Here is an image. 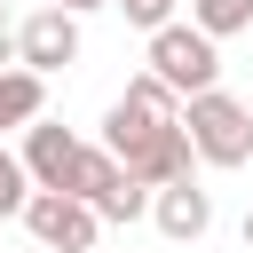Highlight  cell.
Segmentation results:
<instances>
[{
	"label": "cell",
	"mask_w": 253,
	"mask_h": 253,
	"mask_svg": "<svg viewBox=\"0 0 253 253\" xmlns=\"http://www.w3.org/2000/svg\"><path fill=\"white\" fill-rule=\"evenodd\" d=\"M126 103H134V111H150V119H182V95H174L166 79H150V71H142V79H126Z\"/></svg>",
	"instance_id": "9"
},
{
	"label": "cell",
	"mask_w": 253,
	"mask_h": 253,
	"mask_svg": "<svg viewBox=\"0 0 253 253\" xmlns=\"http://www.w3.org/2000/svg\"><path fill=\"white\" fill-rule=\"evenodd\" d=\"M63 16H87V8H111V0H55Z\"/></svg>",
	"instance_id": "12"
},
{
	"label": "cell",
	"mask_w": 253,
	"mask_h": 253,
	"mask_svg": "<svg viewBox=\"0 0 253 253\" xmlns=\"http://www.w3.org/2000/svg\"><path fill=\"white\" fill-rule=\"evenodd\" d=\"M150 79H166L182 103L190 95H213L221 87V47L198 24H166V32H150Z\"/></svg>",
	"instance_id": "2"
},
{
	"label": "cell",
	"mask_w": 253,
	"mask_h": 253,
	"mask_svg": "<svg viewBox=\"0 0 253 253\" xmlns=\"http://www.w3.org/2000/svg\"><path fill=\"white\" fill-rule=\"evenodd\" d=\"M16 63L24 71H63V63H79V16H63V8H40V16H24L16 24Z\"/></svg>",
	"instance_id": "4"
},
{
	"label": "cell",
	"mask_w": 253,
	"mask_h": 253,
	"mask_svg": "<svg viewBox=\"0 0 253 253\" xmlns=\"http://www.w3.org/2000/svg\"><path fill=\"white\" fill-rule=\"evenodd\" d=\"M24 198H32V174H24V158L0 150V213H24Z\"/></svg>",
	"instance_id": "10"
},
{
	"label": "cell",
	"mask_w": 253,
	"mask_h": 253,
	"mask_svg": "<svg viewBox=\"0 0 253 253\" xmlns=\"http://www.w3.org/2000/svg\"><path fill=\"white\" fill-rule=\"evenodd\" d=\"M24 229H32L47 253H95L103 213H95V206H79L71 190H32V198H24Z\"/></svg>",
	"instance_id": "3"
},
{
	"label": "cell",
	"mask_w": 253,
	"mask_h": 253,
	"mask_svg": "<svg viewBox=\"0 0 253 253\" xmlns=\"http://www.w3.org/2000/svg\"><path fill=\"white\" fill-rule=\"evenodd\" d=\"M111 8H126V24H142V32H166L174 24V0H111Z\"/></svg>",
	"instance_id": "11"
},
{
	"label": "cell",
	"mask_w": 253,
	"mask_h": 253,
	"mask_svg": "<svg viewBox=\"0 0 253 253\" xmlns=\"http://www.w3.org/2000/svg\"><path fill=\"white\" fill-rule=\"evenodd\" d=\"M150 221H158L174 245H198V237L213 229V198H206L198 182H166V190H150Z\"/></svg>",
	"instance_id": "6"
},
{
	"label": "cell",
	"mask_w": 253,
	"mask_h": 253,
	"mask_svg": "<svg viewBox=\"0 0 253 253\" xmlns=\"http://www.w3.org/2000/svg\"><path fill=\"white\" fill-rule=\"evenodd\" d=\"M0 32H8V8H0Z\"/></svg>",
	"instance_id": "14"
},
{
	"label": "cell",
	"mask_w": 253,
	"mask_h": 253,
	"mask_svg": "<svg viewBox=\"0 0 253 253\" xmlns=\"http://www.w3.org/2000/svg\"><path fill=\"white\" fill-rule=\"evenodd\" d=\"M182 134H190V150L206 158V166H245L253 158V111L237 103V95H190L182 103Z\"/></svg>",
	"instance_id": "1"
},
{
	"label": "cell",
	"mask_w": 253,
	"mask_h": 253,
	"mask_svg": "<svg viewBox=\"0 0 253 253\" xmlns=\"http://www.w3.org/2000/svg\"><path fill=\"white\" fill-rule=\"evenodd\" d=\"M245 245H253V213H245Z\"/></svg>",
	"instance_id": "13"
},
{
	"label": "cell",
	"mask_w": 253,
	"mask_h": 253,
	"mask_svg": "<svg viewBox=\"0 0 253 253\" xmlns=\"http://www.w3.org/2000/svg\"><path fill=\"white\" fill-rule=\"evenodd\" d=\"M190 24L206 40H229V32H253V0H190Z\"/></svg>",
	"instance_id": "8"
},
{
	"label": "cell",
	"mask_w": 253,
	"mask_h": 253,
	"mask_svg": "<svg viewBox=\"0 0 253 253\" xmlns=\"http://www.w3.org/2000/svg\"><path fill=\"white\" fill-rule=\"evenodd\" d=\"M40 103H47V87H40V71H0V126H32L40 119Z\"/></svg>",
	"instance_id": "7"
},
{
	"label": "cell",
	"mask_w": 253,
	"mask_h": 253,
	"mask_svg": "<svg viewBox=\"0 0 253 253\" xmlns=\"http://www.w3.org/2000/svg\"><path fill=\"white\" fill-rule=\"evenodd\" d=\"M79 134L71 126H55V119H32L24 126V174H32V190H71V166H79Z\"/></svg>",
	"instance_id": "5"
}]
</instances>
